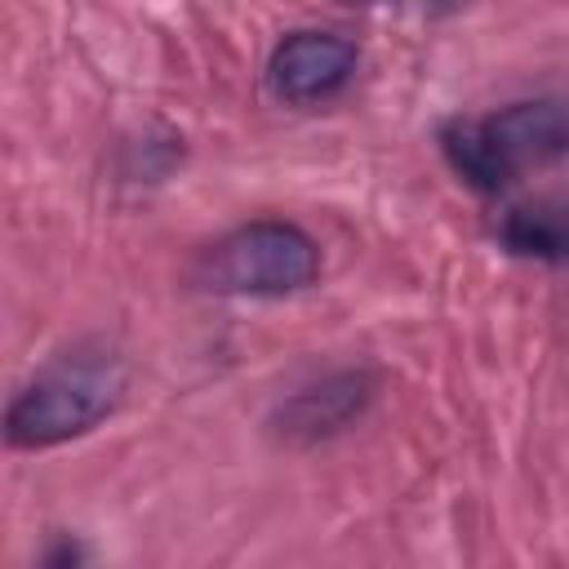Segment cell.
Segmentation results:
<instances>
[{"label": "cell", "mask_w": 569, "mask_h": 569, "mask_svg": "<svg viewBox=\"0 0 569 569\" xmlns=\"http://www.w3.org/2000/svg\"><path fill=\"white\" fill-rule=\"evenodd\" d=\"M320 271L316 240L293 222H249L204 253L200 280L218 293L280 298L307 289Z\"/></svg>", "instance_id": "cell-1"}, {"label": "cell", "mask_w": 569, "mask_h": 569, "mask_svg": "<svg viewBox=\"0 0 569 569\" xmlns=\"http://www.w3.org/2000/svg\"><path fill=\"white\" fill-rule=\"evenodd\" d=\"M116 405V387L93 369H58L36 378L4 413V440L13 449H44L98 427Z\"/></svg>", "instance_id": "cell-2"}, {"label": "cell", "mask_w": 569, "mask_h": 569, "mask_svg": "<svg viewBox=\"0 0 569 569\" xmlns=\"http://www.w3.org/2000/svg\"><path fill=\"white\" fill-rule=\"evenodd\" d=\"M356 71V44L333 31H293L276 44L267 62L271 93L280 102H320L333 98Z\"/></svg>", "instance_id": "cell-3"}, {"label": "cell", "mask_w": 569, "mask_h": 569, "mask_svg": "<svg viewBox=\"0 0 569 569\" xmlns=\"http://www.w3.org/2000/svg\"><path fill=\"white\" fill-rule=\"evenodd\" d=\"M498 164L507 178H516L529 164H547L569 151V102L560 98H533V102H511L493 116L480 120Z\"/></svg>", "instance_id": "cell-4"}, {"label": "cell", "mask_w": 569, "mask_h": 569, "mask_svg": "<svg viewBox=\"0 0 569 569\" xmlns=\"http://www.w3.org/2000/svg\"><path fill=\"white\" fill-rule=\"evenodd\" d=\"M365 396H369V391H365V378H360V373L325 378L320 387H311V391H302V396H293V400L284 405V436H307V440L329 436V431H338L351 413H360Z\"/></svg>", "instance_id": "cell-5"}, {"label": "cell", "mask_w": 569, "mask_h": 569, "mask_svg": "<svg viewBox=\"0 0 569 569\" xmlns=\"http://www.w3.org/2000/svg\"><path fill=\"white\" fill-rule=\"evenodd\" d=\"M502 240L511 253L542 258V262H569V204L538 200V204L511 209L502 222Z\"/></svg>", "instance_id": "cell-6"}, {"label": "cell", "mask_w": 569, "mask_h": 569, "mask_svg": "<svg viewBox=\"0 0 569 569\" xmlns=\"http://www.w3.org/2000/svg\"><path fill=\"white\" fill-rule=\"evenodd\" d=\"M440 147H445V160L453 164V173L462 182H471L476 191H498V187L511 182L507 169L498 164V156H493L480 120H453V124H445L440 129Z\"/></svg>", "instance_id": "cell-7"}]
</instances>
